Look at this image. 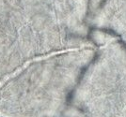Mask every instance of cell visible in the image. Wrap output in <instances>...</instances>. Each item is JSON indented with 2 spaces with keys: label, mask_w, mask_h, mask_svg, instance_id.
Returning <instances> with one entry per match:
<instances>
[{
  "label": "cell",
  "mask_w": 126,
  "mask_h": 117,
  "mask_svg": "<svg viewBox=\"0 0 126 117\" xmlns=\"http://www.w3.org/2000/svg\"><path fill=\"white\" fill-rule=\"evenodd\" d=\"M97 47L76 95L82 117H126V45L114 33L93 28Z\"/></svg>",
  "instance_id": "6da1fadb"
},
{
  "label": "cell",
  "mask_w": 126,
  "mask_h": 117,
  "mask_svg": "<svg viewBox=\"0 0 126 117\" xmlns=\"http://www.w3.org/2000/svg\"><path fill=\"white\" fill-rule=\"evenodd\" d=\"M121 39H122V41H123V42H124V44L126 45V38H121Z\"/></svg>",
  "instance_id": "7a4b0ae2"
}]
</instances>
